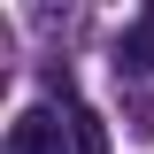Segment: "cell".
I'll return each instance as SVG.
<instances>
[{
  "instance_id": "7a4b0ae2",
  "label": "cell",
  "mask_w": 154,
  "mask_h": 154,
  "mask_svg": "<svg viewBox=\"0 0 154 154\" xmlns=\"http://www.w3.org/2000/svg\"><path fill=\"white\" fill-rule=\"evenodd\" d=\"M146 69H154V16H139L116 38V77H146Z\"/></svg>"
},
{
  "instance_id": "6da1fadb",
  "label": "cell",
  "mask_w": 154,
  "mask_h": 154,
  "mask_svg": "<svg viewBox=\"0 0 154 154\" xmlns=\"http://www.w3.org/2000/svg\"><path fill=\"white\" fill-rule=\"evenodd\" d=\"M8 154H77V131H62L54 108H23L8 123Z\"/></svg>"
}]
</instances>
